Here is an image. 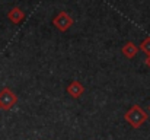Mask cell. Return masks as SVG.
Wrapping results in <instances>:
<instances>
[{"label": "cell", "instance_id": "6da1fadb", "mask_svg": "<svg viewBox=\"0 0 150 140\" xmlns=\"http://www.w3.org/2000/svg\"><path fill=\"white\" fill-rule=\"evenodd\" d=\"M146 118H147L146 112H144L139 105L131 107V108L127 111V114H125V120H127L134 129H139V127L146 121Z\"/></svg>", "mask_w": 150, "mask_h": 140}, {"label": "cell", "instance_id": "7a4b0ae2", "mask_svg": "<svg viewBox=\"0 0 150 140\" xmlns=\"http://www.w3.org/2000/svg\"><path fill=\"white\" fill-rule=\"evenodd\" d=\"M52 23L55 25L57 29H60L61 32H66L67 29L71 28V25H73L74 22H73V18H71L67 12H60V13L52 19Z\"/></svg>", "mask_w": 150, "mask_h": 140}, {"label": "cell", "instance_id": "3957f363", "mask_svg": "<svg viewBox=\"0 0 150 140\" xmlns=\"http://www.w3.org/2000/svg\"><path fill=\"white\" fill-rule=\"evenodd\" d=\"M16 95L12 92L10 89H3L0 92V108L3 109H10L16 104Z\"/></svg>", "mask_w": 150, "mask_h": 140}, {"label": "cell", "instance_id": "277c9868", "mask_svg": "<svg viewBox=\"0 0 150 140\" xmlns=\"http://www.w3.org/2000/svg\"><path fill=\"white\" fill-rule=\"evenodd\" d=\"M122 54L127 57V58H134L136 55H137V53H139V47L136 45L134 43H131V41H128V43H125L124 47H122Z\"/></svg>", "mask_w": 150, "mask_h": 140}, {"label": "cell", "instance_id": "5b68a950", "mask_svg": "<svg viewBox=\"0 0 150 140\" xmlns=\"http://www.w3.org/2000/svg\"><path fill=\"white\" fill-rule=\"evenodd\" d=\"M67 92L70 93L73 98H79L82 93L85 92V88H83V85L79 83V82H71V83L67 86Z\"/></svg>", "mask_w": 150, "mask_h": 140}, {"label": "cell", "instance_id": "8992f818", "mask_svg": "<svg viewBox=\"0 0 150 140\" xmlns=\"http://www.w3.org/2000/svg\"><path fill=\"white\" fill-rule=\"evenodd\" d=\"M23 18H25V13H23L19 7H13V9L9 12V19H10L13 23H19Z\"/></svg>", "mask_w": 150, "mask_h": 140}, {"label": "cell", "instance_id": "52a82bcc", "mask_svg": "<svg viewBox=\"0 0 150 140\" xmlns=\"http://www.w3.org/2000/svg\"><path fill=\"white\" fill-rule=\"evenodd\" d=\"M140 48H142V51H144V53L149 55V54H150V38L143 40V43L140 44Z\"/></svg>", "mask_w": 150, "mask_h": 140}, {"label": "cell", "instance_id": "ba28073f", "mask_svg": "<svg viewBox=\"0 0 150 140\" xmlns=\"http://www.w3.org/2000/svg\"><path fill=\"white\" fill-rule=\"evenodd\" d=\"M144 63H146V66H149L150 67V54L146 57V60H144Z\"/></svg>", "mask_w": 150, "mask_h": 140}]
</instances>
